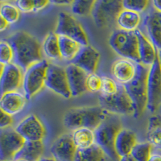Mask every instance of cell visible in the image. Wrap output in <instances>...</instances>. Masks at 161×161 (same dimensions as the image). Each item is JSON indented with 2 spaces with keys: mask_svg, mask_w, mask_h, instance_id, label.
Masks as SVG:
<instances>
[{
  "mask_svg": "<svg viewBox=\"0 0 161 161\" xmlns=\"http://www.w3.org/2000/svg\"><path fill=\"white\" fill-rule=\"evenodd\" d=\"M8 43L14 52L13 63L24 72L32 64L43 60L42 45L30 33L19 31L8 37Z\"/></svg>",
  "mask_w": 161,
  "mask_h": 161,
  "instance_id": "6da1fadb",
  "label": "cell"
},
{
  "mask_svg": "<svg viewBox=\"0 0 161 161\" xmlns=\"http://www.w3.org/2000/svg\"><path fill=\"white\" fill-rule=\"evenodd\" d=\"M108 114L100 106L77 107L69 109L64 114L63 123L69 130L88 128L94 131Z\"/></svg>",
  "mask_w": 161,
  "mask_h": 161,
  "instance_id": "7a4b0ae2",
  "label": "cell"
},
{
  "mask_svg": "<svg viewBox=\"0 0 161 161\" xmlns=\"http://www.w3.org/2000/svg\"><path fill=\"white\" fill-rule=\"evenodd\" d=\"M122 128L121 121L118 115L109 114L106 119L94 130L95 143L114 161H119L120 159L116 153L114 144L118 133Z\"/></svg>",
  "mask_w": 161,
  "mask_h": 161,
  "instance_id": "3957f363",
  "label": "cell"
},
{
  "mask_svg": "<svg viewBox=\"0 0 161 161\" xmlns=\"http://www.w3.org/2000/svg\"><path fill=\"white\" fill-rule=\"evenodd\" d=\"M137 73L135 78L124 88L128 93L134 106V117L139 118L145 111L147 105V75L149 67L136 64Z\"/></svg>",
  "mask_w": 161,
  "mask_h": 161,
  "instance_id": "277c9868",
  "label": "cell"
},
{
  "mask_svg": "<svg viewBox=\"0 0 161 161\" xmlns=\"http://www.w3.org/2000/svg\"><path fill=\"white\" fill-rule=\"evenodd\" d=\"M109 44L121 57L131 60L136 64H140L138 53V39L135 31L115 30L110 35Z\"/></svg>",
  "mask_w": 161,
  "mask_h": 161,
  "instance_id": "5b68a950",
  "label": "cell"
},
{
  "mask_svg": "<svg viewBox=\"0 0 161 161\" xmlns=\"http://www.w3.org/2000/svg\"><path fill=\"white\" fill-rule=\"evenodd\" d=\"M49 63L45 60L32 64L24 73L22 88L27 99H31L45 86L46 72Z\"/></svg>",
  "mask_w": 161,
  "mask_h": 161,
  "instance_id": "8992f818",
  "label": "cell"
},
{
  "mask_svg": "<svg viewBox=\"0 0 161 161\" xmlns=\"http://www.w3.org/2000/svg\"><path fill=\"white\" fill-rule=\"evenodd\" d=\"M123 10L122 1L98 0L94 2L91 15L97 28H108L116 23L119 13Z\"/></svg>",
  "mask_w": 161,
  "mask_h": 161,
  "instance_id": "52a82bcc",
  "label": "cell"
},
{
  "mask_svg": "<svg viewBox=\"0 0 161 161\" xmlns=\"http://www.w3.org/2000/svg\"><path fill=\"white\" fill-rule=\"evenodd\" d=\"M99 104L106 112L114 115H134V106L124 86L120 85L114 95L104 97L99 94Z\"/></svg>",
  "mask_w": 161,
  "mask_h": 161,
  "instance_id": "ba28073f",
  "label": "cell"
},
{
  "mask_svg": "<svg viewBox=\"0 0 161 161\" xmlns=\"http://www.w3.org/2000/svg\"><path fill=\"white\" fill-rule=\"evenodd\" d=\"M55 33L57 36L73 39L82 46L89 45L88 37L81 24L75 17L65 11L59 13Z\"/></svg>",
  "mask_w": 161,
  "mask_h": 161,
  "instance_id": "9c48e42d",
  "label": "cell"
},
{
  "mask_svg": "<svg viewBox=\"0 0 161 161\" xmlns=\"http://www.w3.org/2000/svg\"><path fill=\"white\" fill-rule=\"evenodd\" d=\"M161 106V64L159 57L149 68L147 75V105L152 113L157 111Z\"/></svg>",
  "mask_w": 161,
  "mask_h": 161,
  "instance_id": "30bf717a",
  "label": "cell"
},
{
  "mask_svg": "<svg viewBox=\"0 0 161 161\" xmlns=\"http://www.w3.org/2000/svg\"><path fill=\"white\" fill-rule=\"evenodd\" d=\"M25 140L15 129L0 130V161H14Z\"/></svg>",
  "mask_w": 161,
  "mask_h": 161,
  "instance_id": "8fae6325",
  "label": "cell"
},
{
  "mask_svg": "<svg viewBox=\"0 0 161 161\" xmlns=\"http://www.w3.org/2000/svg\"><path fill=\"white\" fill-rule=\"evenodd\" d=\"M45 87L64 98L72 97L65 68L49 63L46 72Z\"/></svg>",
  "mask_w": 161,
  "mask_h": 161,
  "instance_id": "7c38bea8",
  "label": "cell"
},
{
  "mask_svg": "<svg viewBox=\"0 0 161 161\" xmlns=\"http://www.w3.org/2000/svg\"><path fill=\"white\" fill-rule=\"evenodd\" d=\"M25 141H42L46 136V129L40 119L35 114L24 118L15 129Z\"/></svg>",
  "mask_w": 161,
  "mask_h": 161,
  "instance_id": "4fadbf2b",
  "label": "cell"
},
{
  "mask_svg": "<svg viewBox=\"0 0 161 161\" xmlns=\"http://www.w3.org/2000/svg\"><path fill=\"white\" fill-rule=\"evenodd\" d=\"M77 151L71 134L59 136L50 147V152L56 161H74Z\"/></svg>",
  "mask_w": 161,
  "mask_h": 161,
  "instance_id": "5bb4252c",
  "label": "cell"
},
{
  "mask_svg": "<svg viewBox=\"0 0 161 161\" xmlns=\"http://www.w3.org/2000/svg\"><path fill=\"white\" fill-rule=\"evenodd\" d=\"M24 71L14 63L4 67L0 77V97L9 92L17 91L22 87Z\"/></svg>",
  "mask_w": 161,
  "mask_h": 161,
  "instance_id": "9a60e30c",
  "label": "cell"
},
{
  "mask_svg": "<svg viewBox=\"0 0 161 161\" xmlns=\"http://www.w3.org/2000/svg\"><path fill=\"white\" fill-rule=\"evenodd\" d=\"M100 54L93 46H82L77 57L72 60L71 64L86 71L88 74L95 73L98 66Z\"/></svg>",
  "mask_w": 161,
  "mask_h": 161,
  "instance_id": "2e32d148",
  "label": "cell"
},
{
  "mask_svg": "<svg viewBox=\"0 0 161 161\" xmlns=\"http://www.w3.org/2000/svg\"><path fill=\"white\" fill-rule=\"evenodd\" d=\"M136 73V64L127 59H119L112 64L111 73L113 78L122 86L130 83L135 78Z\"/></svg>",
  "mask_w": 161,
  "mask_h": 161,
  "instance_id": "e0dca14e",
  "label": "cell"
},
{
  "mask_svg": "<svg viewBox=\"0 0 161 161\" xmlns=\"http://www.w3.org/2000/svg\"><path fill=\"white\" fill-rule=\"evenodd\" d=\"M65 70L72 97H78L86 93L88 73L71 63L67 65Z\"/></svg>",
  "mask_w": 161,
  "mask_h": 161,
  "instance_id": "ac0fdd59",
  "label": "cell"
},
{
  "mask_svg": "<svg viewBox=\"0 0 161 161\" xmlns=\"http://www.w3.org/2000/svg\"><path fill=\"white\" fill-rule=\"evenodd\" d=\"M143 27L151 42L158 51L161 50V12L152 10L143 19Z\"/></svg>",
  "mask_w": 161,
  "mask_h": 161,
  "instance_id": "d6986e66",
  "label": "cell"
},
{
  "mask_svg": "<svg viewBox=\"0 0 161 161\" xmlns=\"http://www.w3.org/2000/svg\"><path fill=\"white\" fill-rule=\"evenodd\" d=\"M135 32L138 39V53L140 64L150 68L158 58L157 49L140 30L137 29Z\"/></svg>",
  "mask_w": 161,
  "mask_h": 161,
  "instance_id": "ffe728a7",
  "label": "cell"
},
{
  "mask_svg": "<svg viewBox=\"0 0 161 161\" xmlns=\"http://www.w3.org/2000/svg\"><path fill=\"white\" fill-rule=\"evenodd\" d=\"M27 100L24 93L19 91L9 92L0 97V109L10 115L14 116L24 110Z\"/></svg>",
  "mask_w": 161,
  "mask_h": 161,
  "instance_id": "44dd1931",
  "label": "cell"
},
{
  "mask_svg": "<svg viewBox=\"0 0 161 161\" xmlns=\"http://www.w3.org/2000/svg\"><path fill=\"white\" fill-rule=\"evenodd\" d=\"M137 143L136 134L129 129L122 128L116 137L114 144L116 153L119 158L129 156Z\"/></svg>",
  "mask_w": 161,
  "mask_h": 161,
  "instance_id": "7402d4cb",
  "label": "cell"
},
{
  "mask_svg": "<svg viewBox=\"0 0 161 161\" xmlns=\"http://www.w3.org/2000/svg\"><path fill=\"white\" fill-rule=\"evenodd\" d=\"M44 152V146L42 141H25L21 150L15 156V159H22L27 161H40Z\"/></svg>",
  "mask_w": 161,
  "mask_h": 161,
  "instance_id": "603a6c76",
  "label": "cell"
},
{
  "mask_svg": "<svg viewBox=\"0 0 161 161\" xmlns=\"http://www.w3.org/2000/svg\"><path fill=\"white\" fill-rule=\"evenodd\" d=\"M59 45H60V57L66 61L71 62L77 57L82 45L76 40L64 36H58Z\"/></svg>",
  "mask_w": 161,
  "mask_h": 161,
  "instance_id": "cb8c5ba5",
  "label": "cell"
},
{
  "mask_svg": "<svg viewBox=\"0 0 161 161\" xmlns=\"http://www.w3.org/2000/svg\"><path fill=\"white\" fill-rule=\"evenodd\" d=\"M141 22V16L139 13L123 9L119 13L116 24L119 29L126 31H135L138 29Z\"/></svg>",
  "mask_w": 161,
  "mask_h": 161,
  "instance_id": "d4e9b609",
  "label": "cell"
},
{
  "mask_svg": "<svg viewBox=\"0 0 161 161\" xmlns=\"http://www.w3.org/2000/svg\"><path fill=\"white\" fill-rule=\"evenodd\" d=\"M74 161H106V154L97 144L77 149Z\"/></svg>",
  "mask_w": 161,
  "mask_h": 161,
  "instance_id": "484cf974",
  "label": "cell"
},
{
  "mask_svg": "<svg viewBox=\"0 0 161 161\" xmlns=\"http://www.w3.org/2000/svg\"><path fill=\"white\" fill-rule=\"evenodd\" d=\"M72 139L77 149H84L95 143L94 131L88 128H79L73 130Z\"/></svg>",
  "mask_w": 161,
  "mask_h": 161,
  "instance_id": "4316f807",
  "label": "cell"
},
{
  "mask_svg": "<svg viewBox=\"0 0 161 161\" xmlns=\"http://www.w3.org/2000/svg\"><path fill=\"white\" fill-rule=\"evenodd\" d=\"M147 139L152 146L161 149V115H154L149 119Z\"/></svg>",
  "mask_w": 161,
  "mask_h": 161,
  "instance_id": "83f0119b",
  "label": "cell"
},
{
  "mask_svg": "<svg viewBox=\"0 0 161 161\" xmlns=\"http://www.w3.org/2000/svg\"><path fill=\"white\" fill-rule=\"evenodd\" d=\"M42 51L47 57L53 60L61 59L60 53L58 36L55 31H51L44 38L42 44Z\"/></svg>",
  "mask_w": 161,
  "mask_h": 161,
  "instance_id": "f1b7e54d",
  "label": "cell"
},
{
  "mask_svg": "<svg viewBox=\"0 0 161 161\" xmlns=\"http://www.w3.org/2000/svg\"><path fill=\"white\" fill-rule=\"evenodd\" d=\"M152 147L148 142L137 143L130 152V156L136 161H148L152 155Z\"/></svg>",
  "mask_w": 161,
  "mask_h": 161,
  "instance_id": "f546056e",
  "label": "cell"
},
{
  "mask_svg": "<svg viewBox=\"0 0 161 161\" xmlns=\"http://www.w3.org/2000/svg\"><path fill=\"white\" fill-rule=\"evenodd\" d=\"M0 14L9 24L16 23L20 17V11L16 6L8 3H4L0 5Z\"/></svg>",
  "mask_w": 161,
  "mask_h": 161,
  "instance_id": "4dcf8cb0",
  "label": "cell"
},
{
  "mask_svg": "<svg viewBox=\"0 0 161 161\" xmlns=\"http://www.w3.org/2000/svg\"><path fill=\"white\" fill-rule=\"evenodd\" d=\"M95 1L92 0H76L71 4L72 11L73 14L79 16H87L90 15L93 11Z\"/></svg>",
  "mask_w": 161,
  "mask_h": 161,
  "instance_id": "1f68e13d",
  "label": "cell"
},
{
  "mask_svg": "<svg viewBox=\"0 0 161 161\" xmlns=\"http://www.w3.org/2000/svg\"><path fill=\"white\" fill-rule=\"evenodd\" d=\"M120 84L112 77L107 76L102 77V84L100 88V95L104 97H110L114 95L119 91Z\"/></svg>",
  "mask_w": 161,
  "mask_h": 161,
  "instance_id": "d6a6232c",
  "label": "cell"
},
{
  "mask_svg": "<svg viewBox=\"0 0 161 161\" xmlns=\"http://www.w3.org/2000/svg\"><path fill=\"white\" fill-rule=\"evenodd\" d=\"M14 60V52L8 41H0V64L4 66L12 64Z\"/></svg>",
  "mask_w": 161,
  "mask_h": 161,
  "instance_id": "836d02e7",
  "label": "cell"
},
{
  "mask_svg": "<svg viewBox=\"0 0 161 161\" xmlns=\"http://www.w3.org/2000/svg\"><path fill=\"white\" fill-rule=\"evenodd\" d=\"M123 9L134 11L136 13H141L144 11L148 7L149 1L147 0H124L122 1Z\"/></svg>",
  "mask_w": 161,
  "mask_h": 161,
  "instance_id": "e575fe53",
  "label": "cell"
},
{
  "mask_svg": "<svg viewBox=\"0 0 161 161\" xmlns=\"http://www.w3.org/2000/svg\"><path fill=\"white\" fill-rule=\"evenodd\" d=\"M101 84H102V77L96 73L88 74L86 79V90L92 93H97L100 91Z\"/></svg>",
  "mask_w": 161,
  "mask_h": 161,
  "instance_id": "d590c367",
  "label": "cell"
},
{
  "mask_svg": "<svg viewBox=\"0 0 161 161\" xmlns=\"http://www.w3.org/2000/svg\"><path fill=\"white\" fill-rule=\"evenodd\" d=\"M15 6H16L17 8L19 10L20 12H34L35 1H34V0H18V1L15 2Z\"/></svg>",
  "mask_w": 161,
  "mask_h": 161,
  "instance_id": "8d00e7d4",
  "label": "cell"
},
{
  "mask_svg": "<svg viewBox=\"0 0 161 161\" xmlns=\"http://www.w3.org/2000/svg\"><path fill=\"white\" fill-rule=\"evenodd\" d=\"M13 123L12 116L6 113L0 109V130L1 129L9 128V126Z\"/></svg>",
  "mask_w": 161,
  "mask_h": 161,
  "instance_id": "74e56055",
  "label": "cell"
},
{
  "mask_svg": "<svg viewBox=\"0 0 161 161\" xmlns=\"http://www.w3.org/2000/svg\"><path fill=\"white\" fill-rule=\"evenodd\" d=\"M49 1L48 0H36L35 1V8H34V13H37L40 11H42L43 9L47 7L49 4Z\"/></svg>",
  "mask_w": 161,
  "mask_h": 161,
  "instance_id": "f35d334b",
  "label": "cell"
},
{
  "mask_svg": "<svg viewBox=\"0 0 161 161\" xmlns=\"http://www.w3.org/2000/svg\"><path fill=\"white\" fill-rule=\"evenodd\" d=\"M8 27H9V24L7 22V20L0 14V32H2V31H4L5 30L8 29Z\"/></svg>",
  "mask_w": 161,
  "mask_h": 161,
  "instance_id": "ab89813d",
  "label": "cell"
},
{
  "mask_svg": "<svg viewBox=\"0 0 161 161\" xmlns=\"http://www.w3.org/2000/svg\"><path fill=\"white\" fill-rule=\"evenodd\" d=\"M50 3L53 4H56V5H71L73 1H68V0H53L51 1Z\"/></svg>",
  "mask_w": 161,
  "mask_h": 161,
  "instance_id": "60d3db41",
  "label": "cell"
},
{
  "mask_svg": "<svg viewBox=\"0 0 161 161\" xmlns=\"http://www.w3.org/2000/svg\"><path fill=\"white\" fill-rule=\"evenodd\" d=\"M152 5L156 11L161 12V0H154L152 1Z\"/></svg>",
  "mask_w": 161,
  "mask_h": 161,
  "instance_id": "b9f144b4",
  "label": "cell"
},
{
  "mask_svg": "<svg viewBox=\"0 0 161 161\" xmlns=\"http://www.w3.org/2000/svg\"><path fill=\"white\" fill-rule=\"evenodd\" d=\"M148 161H161V155L160 154H152L151 155Z\"/></svg>",
  "mask_w": 161,
  "mask_h": 161,
  "instance_id": "7bdbcfd3",
  "label": "cell"
},
{
  "mask_svg": "<svg viewBox=\"0 0 161 161\" xmlns=\"http://www.w3.org/2000/svg\"><path fill=\"white\" fill-rule=\"evenodd\" d=\"M119 161H136V160L135 159H134V158L132 157V156H130V155H129V156H125V157L120 158Z\"/></svg>",
  "mask_w": 161,
  "mask_h": 161,
  "instance_id": "ee69618b",
  "label": "cell"
},
{
  "mask_svg": "<svg viewBox=\"0 0 161 161\" xmlns=\"http://www.w3.org/2000/svg\"><path fill=\"white\" fill-rule=\"evenodd\" d=\"M40 161H56L53 158H42Z\"/></svg>",
  "mask_w": 161,
  "mask_h": 161,
  "instance_id": "f6af8a7d",
  "label": "cell"
},
{
  "mask_svg": "<svg viewBox=\"0 0 161 161\" xmlns=\"http://www.w3.org/2000/svg\"><path fill=\"white\" fill-rule=\"evenodd\" d=\"M4 67H5V66H4L3 64H0V77H1V76H2V73L3 72Z\"/></svg>",
  "mask_w": 161,
  "mask_h": 161,
  "instance_id": "bcb514c9",
  "label": "cell"
},
{
  "mask_svg": "<svg viewBox=\"0 0 161 161\" xmlns=\"http://www.w3.org/2000/svg\"><path fill=\"white\" fill-rule=\"evenodd\" d=\"M158 57H159V62H160V64H161V50L158 52Z\"/></svg>",
  "mask_w": 161,
  "mask_h": 161,
  "instance_id": "7dc6e473",
  "label": "cell"
},
{
  "mask_svg": "<svg viewBox=\"0 0 161 161\" xmlns=\"http://www.w3.org/2000/svg\"><path fill=\"white\" fill-rule=\"evenodd\" d=\"M14 161H27V160H25V159H15V160Z\"/></svg>",
  "mask_w": 161,
  "mask_h": 161,
  "instance_id": "c3c4849f",
  "label": "cell"
}]
</instances>
